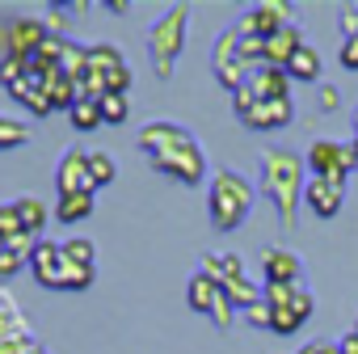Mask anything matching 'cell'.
I'll return each mask as SVG.
<instances>
[{"label": "cell", "instance_id": "32", "mask_svg": "<svg viewBox=\"0 0 358 354\" xmlns=\"http://www.w3.org/2000/svg\"><path fill=\"white\" fill-rule=\"evenodd\" d=\"M22 266H30L22 253H13V249H5V253H0V278H13Z\"/></svg>", "mask_w": 358, "mask_h": 354}, {"label": "cell", "instance_id": "13", "mask_svg": "<svg viewBox=\"0 0 358 354\" xmlns=\"http://www.w3.org/2000/svg\"><path fill=\"white\" fill-rule=\"evenodd\" d=\"M241 89H249L257 101H278V97H291V76H287V68H270V64H257Z\"/></svg>", "mask_w": 358, "mask_h": 354}, {"label": "cell", "instance_id": "39", "mask_svg": "<svg viewBox=\"0 0 358 354\" xmlns=\"http://www.w3.org/2000/svg\"><path fill=\"white\" fill-rule=\"evenodd\" d=\"M337 346H341V354H358V333H350V337H341Z\"/></svg>", "mask_w": 358, "mask_h": 354}, {"label": "cell", "instance_id": "28", "mask_svg": "<svg viewBox=\"0 0 358 354\" xmlns=\"http://www.w3.org/2000/svg\"><path fill=\"white\" fill-rule=\"evenodd\" d=\"M26 139H30V122L0 114V148H17V143H26Z\"/></svg>", "mask_w": 358, "mask_h": 354}, {"label": "cell", "instance_id": "38", "mask_svg": "<svg viewBox=\"0 0 358 354\" xmlns=\"http://www.w3.org/2000/svg\"><path fill=\"white\" fill-rule=\"evenodd\" d=\"M17 354H47V350H43V346H38V341H34V337H26V341H22V346H17Z\"/></svg>", "mask_w": 358, "mask_h": 354}, {"label": "cell", "instance_id": "43", "mask_svg": "<svg viewBox=\"0 0 358 354\" xmlns=\"http://www.w3.org/2000/svg\"><path fill=\"white\" fill-rule=\"evenodd\" d=\"M354 333H358V320H354Z\"/></svg>", "mask_w": 358, "mask_h": 354}, {"label": "cell", "instance_id": "33", "mask_svg": "<svg viewBox=\"0 0 358 354\" xmlns=\"http://www.w3.org/2000/svg\"><path fill=\"white\" fill-rule=\"evenodd\" d=\"M337 59H341V68H345V72H358V38H341Z\"/></svg>", "mask_w": 358, "mask_h": 354}, {"label": "cell", "instance_id": "17", "mask_svg": "<svg viewBox=\"0 0 358 354\" xmlns=\"http://www.w3.org/2000/svg\"><path fill=\"white\" fill-rule=\"evenodd\" d=\"M287 76H291V85H316V80L324 76V59H320V51H316L312 43H303V47L291 55Z\"/></svg>", "mask_w": 358, "mask_h": 354}, {"label": "cell", "instance_id": "8", "mask_svg": "<svg viewBox=\"0 0 358 354\" xmlns=\"http://www.w3.org/2000/svg\"><path fill=\"white\" fill-rule=\"evenodd\" d=\"M282 26H291V5H282V0H257V5L245 9V17L236 22V34L266 43V38L278 34Z\"/></svg>", "mask_w": 358, "mask_h": 354}, {"label": "cell", "instance_id": "27", "mask_svg": "<svg viewBox=\"0 0 358 354\" xmlns=\"http://www.w3.org/2000/svg\"><path fill=\"white\" fill-rule=\"evenodd\" d=\"M64 257H68L72 266H89V270H97V245H93V241H85V236L64 241Z\"/></svg>", "mask_w": 358, "mask_h": 354}, {"label": "cell", "instance_id": "31", "mask_svg": "<svg viewBox=\"0 0 358 354\" xmlns=\"http://www.w3.org/2000/svg\"><path fill=\"white\" fill-rule=\"evenodd\" d=\"M93 278H97V270H89V266H64V283H59V291H85V287H93Z\"/></svg>", "mask_w": 358, "mask_h": 354}, {"label": "cell", "instance_id": "7", "mask_svg": "<svg viewBox=\"0 0 358 354\" xmlns=\"http://www.w3.org/2000/svg\"><path fill=\"white\" fill-rule=\"evenodd\" d=\"M308 169H312V177L345 182L350 173H358L354 143H337V139H316V143H308Z\"/></svg>", "mask_w": 358, "mask_h": 354}, {"label": "cell", "instance_id": "35", "mask_svg": "<svg viewBox=\"0 0 358 354\" xmlns=\"http://www.w3.org/2000/svg\"><path fill=\"white\" fill-rule=\"evenodd\" d=\"M295 354H341V346H337V341H329V337H316V341L299 346Z\"/></svg>", "mask_w": 358, "mask_h": 354}, {"label": "cell", "instance_id": "14", "mask_svg": "<svg viewBox=\"0 0 358 354\" xmlns=\"http://www.w3.org/2000/svg\"><path fill=\"white\" fill-rule=\"evenodd\" d=\"M5 93H9L13 101H22V106H26L30 114H38V118H43V114H51L47 80H43V72H34V68H30V72H26V76H22V80H17L13 89H5Z\"/></svg>", "mask_w": 358, "mask_h": 354}, {"label": "cell", "instance_id": "34", "mask_svg": "<svg viewBox=\"0 0 358 354\" xmlns=\"http://www.w3.org/2000/svg\"><path fill=\"white\" fill-rule=\"evenodd\" d=\"M245 320H249L253 329H270V304L262 299V304H253V308H245Z\"/></svg>", "mask_w": 358, "mask_h": 354}, {"label": "cell", "instance_id": "9", "mask_svg": "<svg viewBox=\"0 0 358 354\" xmlns=\"http://www.w3.org/2000/svg\"><path fill=\"white\" fill-rule=\"evenodd\" d=\"M303 203L316 220H333L341 215L345 207V182H329V177H308V186H303Z\"/></svg>", "mask_w": 358, "mask_h": 354}, {"label": "cell", "instance_id": "21", "mask_svg": "<svg viewBox=\"0 0 358 354\" xmlns=\"http://www.w3.org/2000/svg\"><path fill=\"white\" fill-rule=\"evenodd\" d=\"M85 160H89V182H93V190L114 186L118 164H114V156H110V152H85Z\"/></svg>", "mask_w": 358, "mask_h": 354}, {"label": "cell", "instance_id": "25", "mask_svg": "<svg viewBox=\"0 0 358 354\" xmlns=\"http://www.w3.org/2000/svg\"><path fill=\"white\" fill-rule=\"evenodd\" d=\"M97 106H101V122H110V127H122V122L131 118V101H127V93H106Z\"/></svg>", "mask_w": 358, "mask_h": 354}, {"label": "cell", "instance_id": "1", "mask_svg": "<svg viewBox=\"0 0 358 354\" xmlns=\"http://www.w3.org/2000/svg\"><path fill=\"white\" fill-rule=\"evenodd\" d=\"M139 152L148 156L156 173L173 177L182 186H203V177H207V152L194 139V131H186L182 122H169V118L148 122L139 131Z\"/></svg>", "mask_w": 358, "mask_h": 354}, {"label": "cell", "instance_id": "42", "mask_svg": "<svg viewBox=\"0 0 358 354\" xmlns=\"http://www.w3.org/2000/svg\"><path fill=\"white\" fill-rule=\"evenodd\" d=\"M5 249H9V245H5V241H0V253H5Z\"/></svg>", "mask_w": 358, "mask_h": 354}, {"label": "cell", "instance_id": "15", "mask_svg": "<svg viewBox=\"0 0 358 354\" xmlns=\"http://www.w3.org/2000/svg\"><path fill=\"white\" fill-rule=\"evenodd\" d=\"M262 278L266 283H299L303 278V262L291 253V249H266L262 253Z\"/></svg>", "mask_w": 358, "mask_h": 354}, {"label": "cell", "instance_id": "36", "mask_svg": "<svg viewBox=\"0 0 358 354\" xmlns=\"http://www.w3.org/2000/svg\"><path fill=\"white\" fill-rule=\"evenodd\" d=\"M64 13H68L64 5H51V9H47V30H51L55 38H59V34H64V26H68V17H64Z\"/></svg>", "mask_w": 358, "mask_h": 354}, {"label": "cell", "instance_id": "12", "mask_svg": "<svg viewBox=\"0 0 358 354\" xmlns=\"http://www.w3.org/2000/svg\"><path fill=\"white\" fill-rule=\"evenodd\" d=\"M47 38H51V30H47V22H38V17H17V22L5 30L9 55H26V59H34V51H38Z\"/></svg>", "mask_w": 358, "mask_h": 354}, {"label": "cell", "instance_id": "40", "mask_svg": "<svg viewBox=\"0 0 358 354\" xmlns=\"http://www.w3.org/2000/svg\"><path fill=\"white\" fill-rule=\"evenodd\" d=\"M106 9H110V13H127L131 5H127V0H106Z\"/></svg>", "mask_w": 358, "mask_h": 354}, {"label": "cell", "instance_id": "4", "mask_svg": "<svg viewBox=\"0 0 358 354\" xmlns=\"http://www.w3.org/2000/svg\"><path fill=\"white\" fill-rule=\"evenodd\" d=\"M186 34H190V9L186 5H173L164 9L152 26H148V59H152V72L160 80H173V68L186 51Z\"/></svg>", "mask_w": 358, "mask_h": 354}, {"label": "cell", "instance_id": "22", "mask_svg": "<svg viewBox=\"0 0 358 354\" xmlns=\"http://www.w3.org/2000/svg\"><path fill=\"white\" fill-rule=\"evenodd\" d=\"M13 203H17V211H22L26 232H30V236H38V232L47 228V220H51V207H47L43 199H30V194H26V199H13Z\"/></svg>", "mask_w": 358, "mask_h": 354}, {"label": "cell", "instance_id": "5", "mask_svg": "<svg viewBox=\"0 0 358 354\" xmlns=\"http://www.w3.org/2000/svg\"><path fill=\"white\" fill-rule=\"evenodd\" d=\"M262 299L270 304V329H274V333H282V337L299 333V329H303V320L316 312L312 291H308V287H299V283H266V287H262Z\"/></svg>", "mask_w": 358, "mask_h": 354}, {"label": "cell", "instance_id": "18", "mask_svg": "<svg viewBox=\"0 0 358 354\" xmlns=\"http://www.w3.org/2000/svg\"><path fill=\"white\" fill-rule=\"evenodd\" d=\"M224 295V287L211 278V274H203V270H194L190 274V283H186V304L194 308V312H203V316H211V308H215V299Z\"/></svg>", "mask_w": 358, "mask_h": 354}, {"label": "cell", "instance_id": "24", "mask_svg": "<svg viewBox=\"0 0 358 354\" xmlns=\"http://www.w3.org/2000/svg\"><path fill=\"white\" fill-rule=\"evenodd\" d=\"M127 59H122V51L114 47V43H97V47H89V72H97V76H106V72H114V68H122Z\"/></svg>", "mask_w": 358, "mask_h": 354}, {"label": "cell", "instance_id": "11", "mask_svg": "<svg viewBox=\"0 0 358 354\" xmlns=\"http://www.w3.org/2000/svg\"><path fill=\"white\" fill-rule=\"evenodd\" d=\"M55 186H59V194H97L93 182H89V160H85L80 148L64 152V160L55 169Z\"/></svg>", "mask_w": 358, "mask_h": 354}, {"label": "cell", "instance_id": "10", "mask_svg": "<svg viewBox=\"0 0 358 354\" xmlns=\"http://www.w3.org/2000/svg\"><path fill=\"white\" fill-rule=\"evenodd\" d=\"M64 266H68L64 245H55V241H38V245H34V253H30V270H34L38 287L59 291V283H64Z\"/></svg>", "mask_w": 358, "mask_h": 354}, {"label": "cell", "instance_id": "20", "mask_svg": "<svg viewBox=\"0 0 358 354\" xmlns=\"http://www.w3.org/2000/svg\"><path fill=\"white\" fill-rule=\"evenodd\" d=\"M203 274H211L220 287L232 278V274H245V262L236 257V253H203V266H199Z\"/></svg>", "mask_w": 358, "mask_h": 354}, {"label": "cell", "instance_id": "19", "mask_svg": "<svg viewBox=\"0 0 358 354\" xmlns=\"http://www.w3.org/2000/svg\"><path fill=\"white\" fill-rule=\"evenodd\" d=\"M93 215V194H55V220L59 224H80Z\"/></svg>", "mask_w": 358, "mask_h": 354}, {"label": "cell", "instance_id": "37", "mask_svg": "<svg viewBox=\"0 0 358 354\" xmlns=\"http://www.w3.org/2000/svg\"><path fill=\"white\" fill-rule=\"evenodd\" d=\"M337 106H341V97H337V89H333V85H324V89H320V110L329 114V110H337Z\"/></svg>", "mask_w": 358, "mask_h": 354}, {"label": "cell", "instance_id": "6", "mask_svg": "<svg viewBox=\"0 0 358 354\" xmlns=\"http://www.w3.org/2000/svg\"><path fill=\"white\" fill-rule=\"evenodd\" d=\"M232 110H236V118H241L249 131H282V127L295 122V101H291V97L257 101L249 89H236V93H232Z\"/></svg>", "mask_w": 358, "mask_h": 354}, {"label": "cell", "instance_id": "26", "mask_svg": "<svg viewBox=\"0 0 358 354\" xmlns=\"http://www.w3.org/2000/svg\"><path fill=\"white\" fill-rule=\"evenodd\" d=\"M68 118H72V127H76V131H97V127H101V106H97V101H89V97H80V101L68 110Z\"/></svg>", "mask_w": 358, "mask_h": 354}, {"label": "cell", "instance_id": "29", "mask_svg": "<svg viewBox=\"0 0 358 354\" xmlns=\"http://www.w3.org/2000/svg\"><path fill=\"white\" fill-rule=\"evenodd\" d=\"M34 64L26 59V55H5V59H0V85H5V89H13L26 72H30Z\"/></svg>", "mask_w": 358, "mask_h": 354}, {"label": "cell", "instance_id": "41", "mask_svg": "<svg viewBox=\"0 0 358 354\" xmlns=\"http://www.w3.org/2000/svg\"><path fill=\"white\" fill-rule=\"evenodd\" d=\"M9 55V43H5V34H0V59H5Z\"/></svg>", "mask_w": 358, "mask_h": 354}, {"label": "cell", "instance_id": "30", "mask_svg": "<svg viewBox=\"0 0 358 354\" xmlns=\"http://www.w3.org/2000/svg\"><path fill=\"white\" fill-rule=\"evenodd\" d=\"M22 232H26V224H22L17 203H0V241H13V236H22Z\"/></svg>", "mask_w": 358, "mask_h": 354}, {"label": "cell", "instance_id": "3", "mask_svg": "<svg viewBox=\"0 0 358 354\" xmlns=\"http://www.w3.org/2000/svg\"><path fill=\"white\" fill-rule=\"evenodd\" d=\"M253 199H257V190L249 186L245 173H236V169H215V173H211V190H207V211H211L215 232H236V228L249 220Z\"/></svg>", "mask_w": 358, "mask_h": 354}, {"label": "cell", "instance_id": "16", "mask_svg": "<svg viewBox=\"0 0 358 354\" xmlns=\"http://www.w3.org/2000/svg\"><path fill=\"white\" fill-rule=\"evenodd\" d=\"M303 43H308V38H303V30H299L295 22H291V26H282L278 34H270V38H266V64H270V68H287V64H291V55H295Z\"/></svg>", "mask_w": 358, "mask_h": 354}, {"label": "cell", "instance_id": "2", "mask_svg": "<svg viewBox=\"0 0 358 354\" xmlns=\"http://www.w3.org/2000/svg\"><path fill=\"white\" fill-rule=\"evenodd\" d=\"M303 156L291 148H266L262 152V194L274 203L282 228H295L303 207Z\"/></svg>", "mask_w": 358, "mask_h": 354}, {"label": "cell", "instance_id": "23", "mask_svg": "<svg viewBox=\"0 0 358 354\" xmlns=\"http://www.w3.org/2000/svg\"><path fill=\"white\" fill-rule=\"evenodd\" d=\"M224 295L232 299V308L236 312H245V308H253V304H262V291L245 278V274H232L228 283H224Z\"/></svg>", "mask_w": 358, "mask_h": 354}]
</instances>
